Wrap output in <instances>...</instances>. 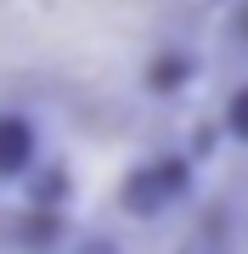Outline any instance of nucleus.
<instances>
[{
  "label": "nucleus",
  "mask_w": 248,
  "mask_h": 254,
  "mask_svg": "<svg viewBox=\"0 0 248 254\" xmlns=\"http://www.w3.org/2000/svg\"><path fill=\"white\" fill-rule=\"evenodd\" d=\"M46 164V125L28 108H0V187H23Z\"/></svg>",
  "instance_id": "f257e3e1"
},
{
  "label": "nucleus",
  "mask_w": 248,
  "mask_h": 254,
  "mask_svg": "<svg viewBox=\"0 0 248 254\" xmlns=\"http://www.w3.org/2000/svg\"><path fill=\"white\" fill-rule=\"evenodd\" d=\"M192 79H198V57L186 51V46H164V51H152V57H147V73H141L147 96H158V102L181 96Z\"/></svg>",
  "instance_id": "f03ea898"
},
{
  "label": "nucleus",
  "mask_w": 248,
  "mask_h": 254,
  "mask_svg": "<svg viewBox=\"0 0 248 254\" xmlns=\"http://www.w3.org/2000/svg\"><path fill=\"white\" fill-rule=\"evenodd\" d=\"M147 175H152L158 198H164L169 209H181V203L198 192V164H192V153H181V147H169V153L147 158Z\"/></svg>",
  "instance_id": "7ed1b4c3"
},
{
  "label": "nucleus",
  "mask_w": 248,
  "mask_h": 254,
  "mask_svg": "<svg viewBox=\"0 0 248 254\" xmlns=\"http://www.w3.org/2000/svg\"><path fill=\"white\" fill-rule=\"evenodd\" d=\"M119 203L130 209V215H141V220H152V215H169V203L158 198V187H152L147 164H136V170L124 175V192H119Z\"/></svg>",
  "instance_id": "20e7f679"
},
{
  "label": "nucleus",
  "mask_w": 248,
  "mask_h": 254,
  "mask_svg": "<svg viewBox=\"0 0 248 254\" xmlns=\"http://www.w3.org/2000/svg\"><path fill=\"white\" fill-rule=\"evenodd\" d=\"M220 136L231 147H248V79H237L220 102Z\"/></svg>",
  "instance_id": "39448f33"
},
{
  "label": "nucleus",
  "mask_w": 248,
  "mask_h": 254,
  "mask_svg": "<svg viewBox=\"0 0 248 254\" xmlns=\"http://www.w3.org/2000/svg\"><path fill=\"white\" fill-rule=\"evenodd\" d=\"M68 254H124V243L107 237V232H79L74 243H68Z\"/></svg>",
  "instance_id": "423d86ee"
},
{
  "label": "nucleus",
  "mask_w": 248,
  "mask_h": 254,
  "mask_svg": "<svg viewBox=\"0 0 248 254\" xmlns=\"http://www.w3.org/2000/svg\"><path fill=\"white\" fill-rule=\"evenodd\" d=\"M237 40L248 46V0H237Z\"/></svg>",
  "instance_id": "0eeeda50"
}]
</instances>
